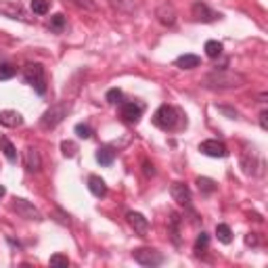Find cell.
<instances>
[{
	"mask_svg": "<svg viewBox=\"0 0 268 268\" xmlns=\"http://www.w3.org/2000/svg\"><path fill=\"white\" fill-rule=\"evenodd\" d=\"M65 3L74 5L78 9H84V11H97V3H95V0H65Z\"/></svg>",
	"mask_w": 268,
	"mask_h": 268,
	"instance_id": "cell-26",
	"label": "cell"
},
{
	"mask_svg": "<svg viewBox=\"0 0 268 268\" xmlns=\"http://www.w3.org/2000/svg\"><path fill=\"white\" fill-rule=\"evenodd\" d=\"M155 17H157V21L166 25V27H174L176 23V9L170 5V3H164V5H159L157 11H155Z\"/></svg>",
	"mask_w": 268,
	"mask_h": 268,
	"instance_id": "cell-9",
	"label": "cell"
},
{
	"mask_svg": "<svg viewBox=\"0 0 268 268\" xmlns=\"http://www.w3.org/2000/svg\"><path fill=\"white\" fill-rule=\"evenodd\" d=\"M17 74V67L11 63H0V80H11Z\"/></svg>",
	"mask_w": 268,
	"mask_h": 268,
	"instance_id": "cell-27",
	"label": "cell"
},
{
	"mask_svg": "<svg viewBox=\"0 0 268 268\" xmlns=\"http://www.w3.org/2000/svg\"><path fill=\"white\" fill-rule=\"evenodd\" d=\"M199 151L207 157H226L228 155V149L218 140H203L199 145Z\"/></svg>",
	"mask_w": 268,
	"mask_h": 268,
	"instance_id": "cell-11",
	"label": "cell"
},
{
	"mask_svg": "<svg viewBox=\"0 0 268 268\" xmlns=\"http://www.w3.org/2000/svg\"><path fill=\"white\" fill-rule=\"evenodd\" d=\"M109 3H111L117 11H122V13H132V11L136 9L134 0H109Z\"/></svg>",
	"mask_w": 268,
	"mask_h": 268,
	"instance_id": "cell-24",
	"label": "cell"
},
{
	"mask_svg": "<svg viewBox=\"0 0 268 268\" xmlns=\"http://www.w3.org/2000/svg\"><path fill=\"white\" fill-rule=\"evenodd\" d=\"M88 189H91V193L95 195V197H99V199H103L107 195V185H105V181L101 176H91V178H88Z\"/></svg>",
	"mask_w": 268,
	"mask_h": 268,
	"instance_id": "cell-16",
	"label": "cell"
},
{
	"mask_svg": "<svg viewBox=\"0 0 268 268\" xmlns=\"http://www.w3.org/2000/svg\"><path fill=\"white\" fill-rule=\"evenodd\" d=\"M132 258H134V262H138L140 266H147V268H155V266H159V264L166 262L164 254L155 252V249H151V247H140V249H136V252L132 254Z\"/></svg>",
	"mask_w": 268,
	"mask_h": 268,
	"instance_id": "cell-5",
	"label": "cell"
},
{
	"mask_svg": "<svg viewBox=\"0 0 268 268\" xmlns=\"http://www.w3.org/2000/svg\"><path fill=\"white\" fill-rule=\"evenodd\" d=\"M191 13H193V17H195V21H201V23H212V21H216V19H220V17H222L220 13L212 11L205 3H201V0H197V3L193 5Z\"/></svg>",
	"mask_w": 268,
	"mask_h": 268,
	"instance_id": "cell-7",
	"label": "cell"
},
{
	"mask_svg": "<svg viewBox=\"0 0 268 268\" xmlns=\"http://www.w3.org/2000/svg\"><path fill=\"white\" fill-rule=\"evenodd\" d=\"M0 13L9 19H17V21H23V23H32V19L27 17V13L23 11L21 5H15V3H3L0 5Z\"/></svg>",
	"mask_w": 268,
	"mask_h": 268,
	"instance_id": "cell-8",
	"label": "cell"
},
{
	"mask_svg": "<svg viewBox=\"0 0 268 268\" xmlns=\"http://www.w3.org/2000/svg\"><path fill=\"white\" fill-rule=\"evenodd\" d=\"M61 151H63V155H65V157H74V155H76V151H78V147H76V142H71V140H63V142H61Z\"/></svg>",
	"mask_w": 268,
	"mask_h": 268,
	"instance_id": "cell-28",
	"label": "cell"
},
{
	"mask_svg": "<svg viewBox=\"0 0 268 268\" xmlns=\"http://www.w3.org/2000/svg\"><path fill=\"white\" fill-rule=\"evenodd\" d=\"M50 266H63V268H67L69 266V258L67 256H61V254H55V256H50V262H48Z\"/></svg>",
	"mask_w": 268,
	"mask_h": 268,
	"instance_id": "cell-33",
	"label": "cell"
},
{
	"mask_svg": "<svg viewBox=\"0 0 268 268\" xmlns=\"http://www.w3.org/2000/svg\"><path fill=\"white\" fill-rule=\"evenodd\" d=\"M120 113H122V120L126 124H138V120L142 117V105H138V103H124Z\"/></svg>",
	"mask_w": 268,
	"mask_h": 268,
	"instance_id": "cell-10",
	"label": "cell"
},
{
	"mask_svg": "<svg viewBox=\"0 0 268 268\" xmlns=\"http://www.w3.org/2000/svg\"><path fill=\"white\" fill-rule=\"evenodd\" d=\"M13 210L19 214L21 218H27V220H36L40 222L42 220V214L38 207H34V203H29L27 199H15L13 201Z\"/></svg>",
	"mask_w": 268,
	"mask_h": 268,
	"instance_id": "cell-6",
	"label": "cell"
},
{
	"mask_svg": "<svg viewBox=\"0 0 268 268\" xmlns=\"http://www.w3.org/2000/svg\"><path fill=\"white\" fill-rule=\"evenodd\" d=\"M76 134L80 136V138H93V128L91 126H86V124H78L76 126Z\"/></svg>",
	"mask_w": 268,
	"mask_h": 268,
	"instance_id": "cell-32",
	"label": "cell"
},
{
	"mask_svg": "<svg viewBox=\"0 0 268 268\" xmlns=\"http://www.w3.org/2000/svg\"><path fill=\"white\" fill-rule=\"evenodd\" d=\"M205 55L210 59H218L222 55V44L218 40H207L205 42Z\"/></svg>",
	"mask_w": 268,
	"mask_h": 268,
	"instance_id": "cell-21",
	"label": "cell"
},
{
	"mask_svg": "<svg viewBox=\"0 0 268 268\" xmlns=\"http://www.w3.org/2000/svg\"><path fill=\"white\" fill-rule=\"evenodd\" d=\"M174 63H176V67H181V69H195V67L201 65V59L197 55H181Z\"/></svg>",
	"mask_w": 268,
	"mask_h": 268,
	"instance_id": "cell-17",
	"label": "cell"
},
{
	"mask_svg": "<svg viewBox=\"0 0 268 268\" xmlns=\"http://www.w3.org/2000/svg\"><path fill=\"white\" fill-rule=\"evenodd\" d=\"M126 218H128V224L134 228V233L147 235V230H149V220L142 216V214H138V212H128Z\"/></svg>",
	"mask_w": 268,
	"mask_h": 268,
	"instance_id": "cell-13",
	"label": "cell"
},
{
	"mask_svg": "<svg viewBox=\"0 0 268 268\" xmlns=\"http://www.w3.org/2000/svg\"><path fill=\"white\" fill-rule=\"evenodd\" d=\"M113 159H115V151L111 147H101L97 151V162L101 166H111L113 164Z\"/></svg>",
	"mask_w": 268,
	"mask_h": 268,
	"instance_id": "cell-18",
	"label": "cell"
},
{
	"mask_svg": "<svg viewBox=\"0 0 268 268\" xmlns=\"http://www.w3.org/2000/svg\"><path fill=\"white\" fill-rule=\"evenodd\" d=\"M218 111L224 113V115H228L230 120H237V117H239V113H237L235 109H228V107H218Z\"/></svg>",
	"mask_w": 268,
	"mask_h": 268,
	"instance_id": "cell-34",
	"label": "cell"
},
{
	"mask_svg": "<svg viewBox=\"0 0 268 268\" xmlns=\"http://www.w3.org/2000/svg\"><path fill=\"white\" fill-rule=\"evenodd\" d=\"M178 222H181V216L178 214H172L170 216V230H172V239L178 245Z\"/></svg>",
	"mask_w": 268,
	"mask_h": 268,
	"instance_id": "cell-29",
	"label": "cell"
},
{
	"mask_svg": "<svg viewBox=\"0 0 268 268\" xmlns=\"http://www.w3.org/2000/svg\"><path fill=\"white\" fill-rule=\"evenodd\" d=\"M170 191H172V197H174V201H176L178 205L191 207V191H189L187 185H183V183H174Z\"/></svg>",
	"mask_w": 268,
	"mask_h": 268,
	"instance_id": "cell-12",
	"label": "cell"
},
{
	"mask_svg": "<svg viewBox=\"0 0 268 268\" xmlns=\"http://www.w3.org/2000/svg\"><path fill=\"white\" fill-rule=\"evenodd\" d=\"M65 25H67V21H65V15L57 13V15H52V17H50V23H48V27H50L52 32L61 34V32L65 29Z\"/></svg>",
	"mask_w": 268,
	"mask_h": 268,
	"instance_id": "cell-22",
	"label": "cell"
},
{
	"mask_svg": "<svg viewBox=\"0 0 268 268\" xmlns=\"http://www.w3.org/2000/svg\"><path fill=\"white\" fill-rule=\"evenodd\" d=\"M260 126H262V130H268V111L260 113Z\"/></svg>",
	"mask_w": 268,
	"mask_h": 268,
	"instance_id": "cell-35",
	"label": "cell"
},
{
	"mask_svg": "<svg viewBox=\"0 0 268 268\" xmlns=\"http://www.w3.org/2000/svg\"><path fill=\"white\" fill-rule=\"evenodd\" d=\"M153 124L162 130H176L183 124V113L172 105H162L153 113Z\"/></svg>",
	"mask_w": 268,
	"mask_h": 268,
	"instance_id": "cell-2",
	"label": "cell"
},
{
	"mask_svg": "<svg viewBox=\"0 0 268 268\" xmlns=\"http://www.w3.org/2000/svg\"><path fill=\"white\" fill-rule=\"evenodd\" d=\"M23 124V115L19 111H13V109H5L0 111V126L5 128H17Z\"/></svg>",
	"mask_w": 268,
	"mask_h": 268,
	"instance_id": "cell-14",
	"label": "cell"
},
{
	"mask_svg": "<svg viewBox=\"0 0 268 268\" xmlns=\"http://www.w3.org/2000/svg\"><path fill=\"white\" fill-rule=\"evenodd\" d=\"M216 237H218L220 243L228 245L230 241H233V230H230L228 224H218V226H216Z\"/></svg>",
	"mask_w": 268,
	"mask_h": 268,
	"instance_id": "cell-20",
	"label": "cell"
},
{
	"mask_svg": "<svg viewBox=\"0 0 268 268\" xmlns=\"http://www.w3.org/2000/svg\"><path fill=\"white\" fill-rule=\"evenodd\" d=\"M207 243H210V235H207V233H201V235L197 237V241H195V252L201 254L203 249L207 247Z\"/></svg>",
	"mask_w": 268,
	"mask_h": 268,
	"instance_id": "cell-31",
	"label": "cell"
},
{
	"mask_svg": "<svg viewBox=\"0 0 268 268\" xmlns=\"http://www.w3.org/2000/svg\"><path fill=\"white\" fill-rule=\"evenodd\" d=\"M23 162H25V170L27 172H38L42 168V159H40V153L36 151L34 147H27L25 153H23Z\"/></svg>",
	"mask_w": 268,
	"mask_h": 268,
	"instance_id": "cell-15",
	"label": "cell"
},
{
	"mask_svg": "<svg viewBox=\"0 0 268 268\" xmlns=\"http://www.w3.org/2000/svg\"><path fill=\"white\" fill-rule=\"evenodd\" d=\"M107 103H111V105H117L122 103V91L120 88H111V91H107Z\"/></svg>",
	"mask_w": 268,
	"mask_h": 268,
	"instance_id": "cell-30",
	"label": "cell"
},
{
	"mask_svg": "<svg viewBox=\"0 0 268 268\" xmlns=\"http://www.w3.org/2000/svg\"><path fill=\"white\" fill-rule=\"evenodd\" d=\"M245 243H247V245H258V237H256L254 233H249V235L245 237Z\"/></svg>",
	"mask_w": 268,
	"mask_h": 268,
	"instance_id": "cell-37",
	"label": "cell"
},
{
	"mask_svg": "<svg viewBox=\"0 0 268 268\" xmlns=\"http://www.w3.org/2000/svg\"><path fill=\"white\" fill-rule=\"evenodd\" d=\"M5 195H7V189H5V185H0V199H3Z\"/></svg>",
	"mask_w": 268,
	"mask_h": 268,
	"instance_id": "cell-38",
	"label": "cell"
},
{
	"mask_svg": "<svg viewBox=\"0 0 268 268\" xmlns=\"http://www.w3.org/2000/svg\"><path fill=\"white\" fill-rule=\"evenodd\" d=\"M142 168H145V174H147V176H153V174H155L153 164H149V162H142Z\"/></svg>",
	"mask_w": 268,
	"mask_h": 268,
	"instance_id": "cell-36",
	"label": "cell"
},
{
	"mask_svg": "<svg viewBox=\"0 0 268 268\" xmlns=\"http://www.w3.org/2000/svg\"><path fill=\"white\" fill-rule=\"evenodd\" d=\"M197 187H199V191L205 193V195H210V193L216 191V183H214L212 178H205V176L197 178Z\"/></svg>",
	"mask_w": 268,
	"mask_h": 268,
	"instance_id": "cell-23",
	"label": "cell"
},
{
	"mask_svg": "<svg viewBox=\"0 0 268 268\" xmlns=\"http://www.w3.org/2000/svg\"><path fill=\"white\" fill-rule=\"evenodd\" d=\"M69 109H71V105H69L67 101L52 105L50 109H46V111H44V115L40 117V128H42V130H52V128H57L59 124L67 117Z\"/></svg>",
	"mask_w": 268,
	"mask_h": 268,
	"instance_id": "cell-3",
	"label": "cell"
},
{
	"mask_svg": "<svg viewBox=\"0 0 268 268\" xmlns=\"http://www.w3.org/2000/svg\"><path fill=\"white\" fill-rule=\"evenodd\" d=\"M0 149H3L5 157L9 159L11 164H15V162H17V149L13 147V142H11L7 136H3V138H0Z\"/></svg>",
	"mask_w": 268,
	"mask_h": 268,
	"instance_id": "cell-19",
	"label": "cell"
},
{
	"mask_svg": "<svg viewBox=\"0 0 268 268\" xmlns=\"http://www.w3.org/2000/svg\"><path fill=\"white\" fill-rule=\"evenodd\" d=\"M32 11L36 15H46L50 11V0H32Z\"/></svg>",
	"mask_w": 268,
	"mask_h": 268,
	"instance_id": "cell-25",
	"label": "cell"
},
{
	"mask_svg": "<svg viewBox=\"0 0 268 268\" xmlns=\"http://www.w3.org/2000/svg\"><path fill=\"white\" fill-rule=\"evenodd\" d=\"M23 78L38 95L46 93V71L42 63H27L23 67Z\"/></svg>",
	"mask_w": 268,
	"mask_h": 268,
	"instance_id": "cell-4",
	"label": "cell"
},
{
	"mask_svg": "<svg viewBox=\"0 0 268 268\" xmlns=\"http://www.w3.org/2000/svg\"><path fill=\"white\" fill-rule=\"evenodd\" d=\"M245 82L247 78L243 74L230 69H214L201 78V84L212 91H233V88H241Z\"/></svg>",
	"mask_w": 268,
	"mask_h": 268,
	"instance_id": "cell-1",
	"label": "cell"
}]
</instances>
